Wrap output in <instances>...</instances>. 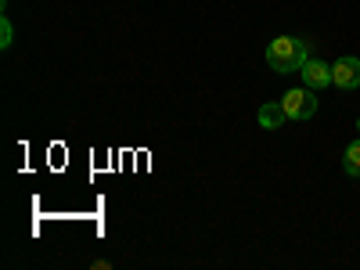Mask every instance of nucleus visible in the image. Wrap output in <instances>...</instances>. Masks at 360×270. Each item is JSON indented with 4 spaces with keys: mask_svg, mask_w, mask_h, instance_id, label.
Wrapping results in <instances>:
<instances>
[{
    "mask_svg": "<svg viewBox=\"0 0 360 270\" xmlns=\"http://www.w3.org/2000/svg\"><path fill=\"white\" fill-rule=\"evenodd\" d=\"M307 58H314V44L303 40V37H274L266 47V65L278 76L299 72L307 65Z\"/></svg>",
    "mask_w": 360,
    "mask_h": 270,
    "instance_id": "f257e3e1",
    "label": "nucleus"
},
{
    "mask_svg": "<svg viewBox=\"0 0 360 270\" xmlns=\"http://www.w3.org/2000/svg\"><path fill=\"white\" fill-rule=\"evenodd\" d=\"M317 90H310V86H292L288 94L281 98V108H285V115L288 119H295V123H303V119H310L314 112H317Z\"/></svg>",
    "mask_w": 360,
    "mask_h": 270,
    "instance_id": "f03ea898",
    "label": "nucleus"
},
{
    "mask_svg": "<svg viewBox=\"0 0 360 270\" xmlns=\"http://www.w3.org/2000/svg\"><path fill=\"white\" fill-rule=\"evenodd\" d=\"M332 83L339 86V90H353V86H360V58H339V62L332 65Z\"/></svg>",
    "mask_w": 360,
    "mask_h": 270,
    "instance_id": "20e7f679",
    "label": "nucleus"
},
{
    "mask_svg": "<svg viewBox=\"0 0 360 270\" xmlns=\"http://www.w3.org/2000/svg\"><path fill=\"white\" fill-rule=\"evenodd\" d=\"M356 134H360V119H356Z\"/></svg>",
    "mask_w": 360,
    "mask_h": 270,
    "instance_id": "6e6552de",
    "label": "nucleus"
},
{
    "mask_svg": "<svg viewBox=\"0 0 360 270\" xmlns=\"http://www.w3.org/2000/svg\"><path fill=\"white\" fill-rule=\"evenodd\" d=\"M342 169L349 176H360V137L353 144H346V152H342Z\"/></svg>",
    "mask_w": 360,
    "mask_h": 270,
    "instance_id": "423d86ee",
    "label": "nucleus"
},
{
    "mask_svg": "<svg viewBox=\"0 0 360 270\" xmlns=\"http://www.w3.org/2000/svg\"><path fill=\"white\" fill-rule=\"evenodd\" d=\"M285 108H281V101H266V105H259V112H256V123L263 127V130H281V123H285Z\"/></svg>",
    "mask_w": 360,
    "mask_h": 270,
    "instance_id": "39448f33",
    "label": "nucleus"
},
{
    "mask_svg": "<svg viewBox=\"0 0 360 270\" xmlns=\"http://www.w3.org/2000/svg\"><path fill=\"white\" fill-rule=\"evenodd\" d=\"M299 76H303V86H310V90H324L328 83H332V65L321 62V58L314 54V58H307V65L299 69Z\"/></svg>",
    "mask_w": 360,
    "mask_h": 270,
    "instance_id": "7ed1b4c3",
    "label": "nucleus"
},
{
    "mask_svg": "<svg viewBox=\"0 0 360 270\" xmlns=\"http://www.w3.org/2000/svg\"><path fill=\"white\" fill-rule=\"evenodd\" d=\"M11 44H15V25H11V18L4 15V18H0V47L8 51Z\"/></svg>",
    "mask_w": 360,
    "mask_h": 270,
    "instance_id": "0eeeda50",
    "label": "nucleus"
}]
</instances>
